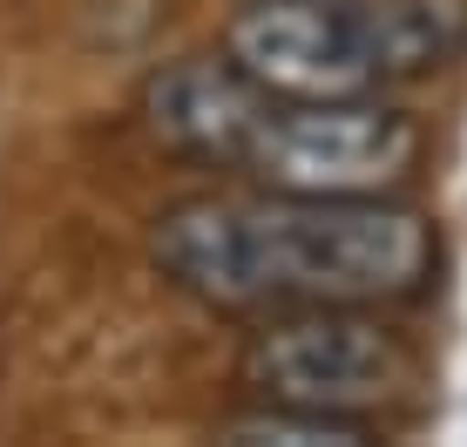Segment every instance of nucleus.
Returning a JSON list of instances; mask_svg holds the SVG:
<instances>
[{
	"instance_id": "1",
	"label": "nucleus",
	"mask_w": 467,
	"mask_h": 447,
	"mask_svg": "<svg viewBox=\"0 0 467 447\" xmlns=\"http://www.w3.org/2000/svg\"><path fill=\"white\" fill-rule=\"evenodd\" d=\"M150 251L176 292L217 312L400 306L433 278V224L400 197H183L156 217Z\"/></svg>"
},
{
	"instance_id": "2",
	"label": "nucleus",
	"mask_w": 467,
	"mask_h": 447,
	"mask_svg": "<svg viewBox=\"0 0 467 447\" xmlns=\"http://www.w3.org/2000/svg\"><path fill=\"white\" fill-rule=\"evenodd\" d=\"M223 55L271 95H379L467 55L461 0H251Z\"/></svg>"
},
{
	"instance_id": "3",
	"label": "nucleus",
	"mask_w": 467,
	"mask_h": 447,
	"mask_svg": "<svg viewBox=\"0 0 467 447\" xmlns=\"http://www.w3.org/2000/svg\"><path fill=\"white\" fill-rule=\"evenodd\" d=\"M420 163V122L379 95H271L237 170L298 197H393Z\"/></svg>"
},
{
	"instance_id": "4",
	"label": "nucleus",
	"mask_w": 467,
	"mask_h": 447,
	"mask_svg": "<svg viewBox=\"0 0 467 447\" xmlns=\"http://www.w3.org/2000/svg\"><path fill=\"white\" fill-rule=\"evenodd\" d=\"M237 373L271 407L366 421L413 387V353L379 318H366V306H312V312H271V326L251 332Z\"/></svg>"
},
{
	"instance_id": "5",
	"label": "nucleus",
	"mask_w": 467,
	"mask_h": 447,
	"mask_svg": "<svg viewBox=\"0 0 467 447\" xmlns=\"http://www.w3.org/2000/svg\"><path fill=\"white\" fill-rule=\"evenodd\" d=\"M265 102H271V88H257L231 55H183L142 82V122H150V136L170 142L176 156L223 163V170H237Z\"/></svg>"
},
{
	"instance_id": "6",
	"label": "nucleus",
	"mask_w": 467,
	"mask_h": 447,
	"mask_svg": "<svg viewBox=\"0 0 467 447\" xmlns=\"http://www.w3.org/2000/svg\"><path fill=\"white\" fill-rule=\"evenodd\" d=\"M217 441L231 447H359L373 441L366 421H346V413H312V407H271L257 400V413H237V421L217 427Z\"/></svg>"
}]
</instances>
